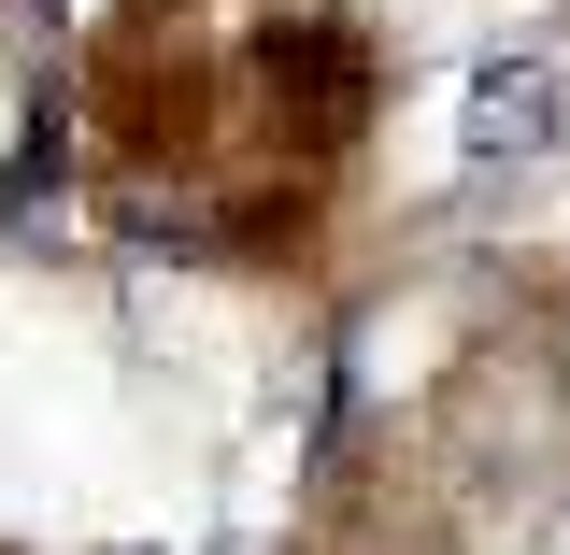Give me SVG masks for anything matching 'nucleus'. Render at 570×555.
<instances>
[{
    "mask_svg": "<svg viewBox=\"0 0 570 555\" xmlns=\"http://www.w3.org/2000/svg\"><path fill=\"white\" fill-rule=\"evenodd\" d=\"M456 142H471V157H557L570 142V71L557 58H485L471 71V115H456Z\"/></svg>",
    "mask_w": 570,
    "mask_h": 555,
    "instance_id": "nucleus-1",
    "label": "nucleus"
}]
</instances>
